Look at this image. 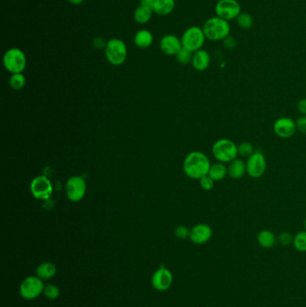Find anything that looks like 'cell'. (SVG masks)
Listing matches in <instances>:
<instances>
[{"label": "cell", "mask_w": 306, "mask_h": 307, "mask_svg": "<svg viewBox=\"0 0 306 307\" xmlns=\"http://www.w3.org/2000/svg\"><path fill=\"white\" fill-rule=\"evenodd\" d=\"M295 125H296V129H297V131L300 132L301 134L306 135L305 115H302V116L297 118L296 121H295Z\"/></svg>", "instance_id": "4dcf8cb0"}, {"label": "cell", "mask_w": 306, "mask_h": 307, "mask_svg": "<svg viewBox=\"0 0 306 307\" xmlns=\"http://www.w3.org/2000/svg\"><path fill=\"white\" fill-rule=\"evenodd\" d=\"M215 12L216 16L229 22L238 17L242 8L237 0H218L215 4Z\"/></svg>", "instance_id": "52a82bcc"}, {"label": "cell", "mask_w": 306, "mask_h": 307, "mask_svg": "<svg viewBox=\"0 0 306 307\" xmlns=\"http://www.w3.org/2000/svg\"><path fill=\"white\" fill-rule=\"evenodd\" d=\"M246 170L250 177L258 179L265 173L267 169V160L261 151L255 150L251 157L247 158Z\"/></svg>", "instance_id": "ba28073f"}, {"label": "cell", "mask_w": 306, "mask_h": 307, "mask_svg": "<svg viewBox=\"0 0 306 307\" xmlns=\"http://www.w3.org/2000/svg\"><path fill=\"white\" fill-rule=\"evenodd\" d=\"M202 29L207 39L216 41L224 40L226 37L229 36L231 26L228 21L215 15L205 22Z\"/></svg>", "instance_id": "7a4b0ae2"}, {"label": "cell", "mask_w": 306, "mask_h": 307, "mask_svg": "<svg viewBox=\"0 0 306 307\" xmlns=\"http://www.w3.org/2000/svg\"><path fill=\"white\" fill-rule=\"evenodd\" d=\"M227 169H228V176L232 179H241L247 172L246 163L243 161L242 159H238V158L229 163Z\"/></svg>", "instance_id": "e0dca14e"}, {"label": "cell", "mask_w": 306, "mask_h": 307, "mask_svg": "<svg viewBox=\"0 0 306 307\" xmlns=\"http://www.w3.org/2000/svg\"><path fill=\"white\" fill-rule=\"evenodd\" d=\"M215 181L208 176H204L200 179V185L206 191L213 190V188L215 186Z\"/></svg>", "instance_id": "f546056e"}, {"label": "cell", "mask_w": 306, "mask_h": 307, "mask_svg": "<svg viewBox=\"0 0 306 307\" xmlns=\"http://www.w3.org/2000/svg\"><path fill=\"white\" fill-rule=\"evenodd\" d=\"M237 147H238V155L243 158H248L255 152V148L252 143L247 142V141L241 143L240 145L237 146Z\"/></svg>", "instance_id": "4316f807"}, {"label": "cell", "mask_w": 306, "mask_h": 307, "mask_svg": "<svg viewBox=\"0 0 306 307\" xmlns=\"http://www.w3.org/2000/svg\"><path fill=\"white\" fill-rule=\"evenodd\" d=\"M212 154L214 158L223 164H229L236 159L238 147L233 140L221 139L217 140L212 146Z\"/></svg>", "instance_id": "3957f363"}, {"label": "cell", "mask_w": 306, "mask_h": 307, "mask_svg": "<svg viewBox=\"0 0 306 307\" xmlns=\"http://www.w3.org/2000/svg\"><path fill=\"white\" fill-rule=\"evenodd\" d=\"M236 22L238 26L243 30L252 29V26H254V19L252 15L245 12H242L240 15H238Z\"/></svg>", "instance_id": "cb8c5ba5"}, {"label": "cell", "mask_w": 306, "mask_h": 307, "mask_svg": "<svg viewBox=\"0 0 306 307\" xmlns=\"http://www.w3.org/2000/svg\"><path fill=\"white\" fill-rule=\"evenodd\" d=\"M210 166L209 158L200 151L189 154L183 161V171L190 179L200 180L208 176Z\"/></svg>", "instance_id": "6da1fadb"}, {"label": "cell", "mask_w": 306, "mask_h": 307, "mask_svg": "<svg viewBox=\"0 0 306 307\" xmlns=\"http://www.w3.org/2000/svg\"><path fill=\"white\" fill-rule=\"evenodd\" d=\"M176 59L180 64L182 65H187L192 61V57H193V52L188 51L186 49L182 47V50L179 51L177 55L175 56Z\"/></svg>", "instance_id": "83f0119b"}, {"label": "cell", "mask_w": 306, "mask_h": 307, "mask_svg": "<svg viewBox=\"0 0 306 307\" xmlns=\"http://www.w3.org/2000/svg\"><path fill=\"white\" fill-rule=\"evenodd\" d=\"M160 49L165 55L176 56L182 49V40L173 34L164 35L160 40Z\"/></svg>", "instance_id": "5bb4252c"}, {"label": "cell", "mask_w": 306, "mask_h": 307, "mask_svg": "<svg viewBox=\"0 0 306 307\" xmlns=\"http://www.w3.org/2000/svg\"><path fill=\"white\" fill-rule=\"evenodd\" d=\"M154 37L148 30H140L134 36V43L139 49L149 48L153 43Z\"/></svg>", "instance_id": "ac0fdd59"}, {"label": "cell", "mask_w": 306, "mask_h": 307, "mask_svg": "<svg viewBox=\"0 0 306 307\" xmlns=\"http://www.w3.org/2000/svg\"><path fill=\"white\" fill-rule=\"evenodd\" d=\"M211 237V227L207 224H198L190 230V240L196 245L206 244Z\"/></svg>", "instance_id": "9a60e30c"}, {"label": "cell", "mask_w": 306, "mask_h": 307, "mask_svg": "<svg viewBox=\"0 0 306 307\" xmlns=\"http://www.w3.org/2000/svg\"><path fill=\"white\" fill-rule=\"evenodd\" d=\"M69 2L71 3L72 5L77 6V5H80L84 2V0H69Z\"/></svg>", "instance_id": "74e56055"}, {"label": "cell", "mask_w": 306, "mask_h": 307, "mask_svg": "<svg viewBox=\"0 0 306 307\" xmlns=\"http://www.w3.org/2000/svg\"><path fill=\"white\" fill-rule=\"evenodd\" d=\"M293 245L299 252H306V231H302L295 234Z\"/></svg>", "instance_id": "484cf974"}, {"label": "cell", "mask_w": 306, "mask_h": 307, "mask_svg": "<svg viewBox=\"0 0 306 307\" xmlns=\"http://www.w3.org/2000/svg\"><path fill=\"white\" fill-rule=\"evenodd\" d=\"M26 56L18 48L9 49L3 57L5 69L11 74L23 73L26 70Z\"/></svg>", "instance_id": "5b68a950"}, {"label": "cell", "mask_w": 306, "mask_h": 307, "mask_svg": "<svg viewBox=\"0 0 306 307\" xmlns=\"http://www.w3.org/2000/svg\"><path fill=\"white\" fill-rule=\"evenodd\" d=\"M106 44H107V41H105V40L103 38H102V37H97V38H95V40H94V45L97 49H101V48H104L105 49Z\"/></svg>", "instance_id": "e575fe53"}, {"label": "cell", "mask_w": 306, "mask_h": 307, "mask_svg": "<svg viewBox=\"0 0 306 307\" xmlns=\"http://www.w3.org/2000/svg\"><path fill=\"white\" fill-rule=\"evenodd\" d=\"M297 110L302 115L306 116V99H302L297 103Z\"/></svg>", "instance_id": "d590c367"}, {"label": "cell", "mask_w": 306, "mask_h": 307, "mask_svg": "<svg viewBox=\"0 0 306 307\" xmlns=\"http://www.w3.org/2000/svg\"><path fill=\"white\" fill-rule=\"evenodd\" d=\"M208 176L211 177L215 182H220L225 179L226 176H228V169L226 164L217 162L211 165Z\"/></svg>", "instance_id": "ffe728a7"}, {"label": "cell", "mask_w": 306, "mask_h": 307, "mask_svg": "<svg viewBox=\"0 0 306 307\" xmlns=\"http://www.w3.org/2000/svg\"><path fill=\"white\" fill-rule=\"evenodd\" d=\"M206 39L202 28L199 26H190L183 33L181 40L182 47L194 53L202 49Z\"/></svg>", "instance_id": "8992f818"}, {"label": "cell", "mask_w": 306, "mask_h": 307, "mask_svg": "<svg viewBox=\"0 0 306 307\" xmlns=\"http://www.w3.org/2000/svg\"><path fill=\"white\" fill-rule=\"evenodd\" d=\"M104 51L106 59L113 66L122 65L128 56V49L124 41L117 38L107 41Z\"/></svg>", "instance_id": "277c9868"}, {"label": "cell", "mask_w": 306, "mask_h": 307, "mask_svg": "<svg viewBox=\"0 0 306 307\" xmlns=\"http://www.w3.org/2000/svg\"><path fill=\"white\" fill-rule=\"evenodd\" d=\"M26 77L23 73L12 74L9 78V84L14 90H21L26 85Z\"/></svg>", "instance_id": "d4e9b609"}, {"label": "cell", "mask_w": 306, "mask_h": 307, "mask_svg": "<svg viewBox=\"0 0 306 307\" xmlns=\"http://www.w3.org/2000/svg\"><path fill=\"white\" fill-rule=\"evenodd\" d=\"M57 272V269L54 264L51 262H44L37 268V277L40 279H50L53 278Z\"/></svg>", "instance_id": "603a6c76"}, {"label": "cell", "mask_w": 306, "mask_h": 307, "mask_svg": "<svg viewBox=\"0 0 306 307\" xmlns=\"http://www.w3.org/2000/svg\"><path fill=\"white\" fill-rule=\"evenodd\" d=\"M293 240H294V237L292 236L291 234H289L288 232L281 233L277 238V241L279 242V244L282 245H290L291 243H293Z\"/></svg>", "instance_id": "d6a6232c"}, {"label": "cell", "mask_w": 306, "mask_h": 307, "mask_svg": "<svg viewBox=\"0 0 306 307\" xmlns=\"http://www.w3.org/2000/svg\"><path fill=\"white\" fill-rule=\"evenodd\" d=\"M210 61L211 59L209 53L208 51L201 49L200 51L194 52L191 64L194 69L198 71H205L208 70V67L210 65Z\"/></svg>", "instance_id": "2e32d148"}, {"label": "cell", "mask_w": 306, "mask_h": 307, "mask_svg": "<svg viewBox=\"0 0 306 307\" xmlns=\"http://www.w3.org/2000/svg\"><path fill=\"white\" fill-rule=\"evenodd\" d=\"M153 13V8L140 5L134 12V19L136 22L145 25L151 20Z\"/></svg>", "instance_id": "7402d4cb"}, {"label": "cell", "mask_w": 306, "mask_h": 307, "mask_svg": "<svg viewBox=\"0 0 306 307\" xmlns=\"http://www.w3.org/2000/svg\"><path fill=\"white\" fill-rule=\"evenodd\" d=\"M43 290V282L39 277L26 278L20 286L21 296L28 300L36 298Z\"/></svg>", "instance_id": "8fae6325"}, {"label": "cell", "mask_w": 306, "mask_h": 307, "mask_svg": "<svg viewBox=\"0 0 306 307\" xmlns=\"http://www.w3.org/2000/svg\"><path fill=\"white\" fill-rule=\"evenodd\" d=\"M86 192V183L80 176H72L67 181V197L72 202H78L84 199Z\"/></svg>", "instance_id": "30bf717a"}, {"label": "cell", "mask_w": 306, "mask_h": 307, "mask_svg": "<svg viewBox=\"0 0 306 307\" xmlns=\"http://www.w3.org/2000/svg\"><path fill=\"white\" fill-rule=\"evenodd\" d=\"M43 293L49 299L54 300L59 296V289L55 285H48L44 288Z\"/></svg>", "instance_id": "f1b7e54d"}, {"label": "cell", "mask_w": 306, "mask_h": 307, "mask_svg": "<svg viewBox=\"0 0 306 307\" xmlns=\"http://www.w3.org/2000/svg\"><path fill=\"white\" fill-rule=\"evenodd\" d=\"M257 240L259 245L263 248H272L277 243L276 235L270 230H263L259 232Z\"/></svg>", "instance_id": "44dd1931"}, {"label": "cell", "mask_w": 306, "mask_h": 307, "mask_svg": "<svg viewBox=\"0 0 306 307\" xmlns=\"http://www.w3.org/2000/svg\"><path fill=\"white\" fill-rule=\"evenodd\" d=\"M173 277L171 271L162 267L154 273L152 277V285L158 291H165L171 288Z\"/></svg>", "instance_id": "4fadbf2b"}, {"label": "cell", "mask_w": 306, "mask_h": 307, "mask_svg": "<svg viewBox=\"0 0 306 307\" xmlns=\"http://www.w3.org/2000/svg\"><path fill=\"white\" fill-rule=\"evenodd\" d=\"M224 41V46L228 50H233L236 46V40L232 36L226 37Z\"/></svg>", "instance_id": "836d02e7"}, {"label": "cell", "mask_w": 306, "mask_h": 307, "mask_svg": "<svg viewBox=\"0 0 306 307\" xmlns=\"http://www.w3.org/2000/svg\"><path fill=\"white\" fill-rule=\"evenodd\" d=\"M33 197L40 201H47L53 193V186L46 176H37L30 185Z\"/></svg>", "instance_id": "9c48e42d"}, {"label": "cell", "mask_w": 306, "mask_h": 307, "mask_svg": "<svg viewBox=\"0 0 306 307\" xmlns=\"http://www.w3.org/2000/svg\"><path fill=\"white\" fill-rule=\"evenodd\" d=\"M303 227H304V229L306 231V218L304 220V222H303Z\"/></svg>", "instance_id": "f35d334b"}, {"label": "cell", "mask_w": 306, "mask_h": 307, "mask_svg": "<svg viewBox=\"0 0 306 307\" xmlns=\"http://www.w3.org/2000/svg\"><path fill=\"white\" fill-rule=\"evenodd\" d=\"M273 130L275 134L281 139H290L295 135L296 129L295 121L291 118L281 117L274 122Z\"/></svg>", "instance_id": "7c38bea8"}, {"label": "cell", "mask_w": 306, "mask_h": 307, "mask_svg": "<svg viewBox=\"0 0 306 307\" xmlns=\"http://www.w3.org/2000/svg\"><path fill=\"white\" fill-rule=\"evenodd\" d=\"M174 8L175 0H156L153 11L158 15H168L174 10Z\"/></svg>", "instance_id": "d6986e66"}, {"label": "cell", "mask_w": 306, "mask_h": 307, "mask_svg": "<svg viewBox=\"0 0 306 307\" xmlns=\"http://www.w3.org/2000/svg\"><path fill=\"white\" fill-rule=\"evenodd\" d=\"M190 230H189L186 227L184 226H180L175 229V235L179 239H186L187 237H190Z\"/></svg>", "instance_id": "1f68e13d"}, {"label": "cell", "mask_w": 306, "mask_h": 307, "mask_svg": "<svg viewBox=\"0 0 306 307\" xmlns=\"http://www.w3.org/2000/svg\"><path fill=\"white\" fill-rule=\"evenodd\" d=\"M155 2H156V0H140V5L153 8Z\"/></svg>", "instance_id": "8d00e7d4"}]
</instances>
